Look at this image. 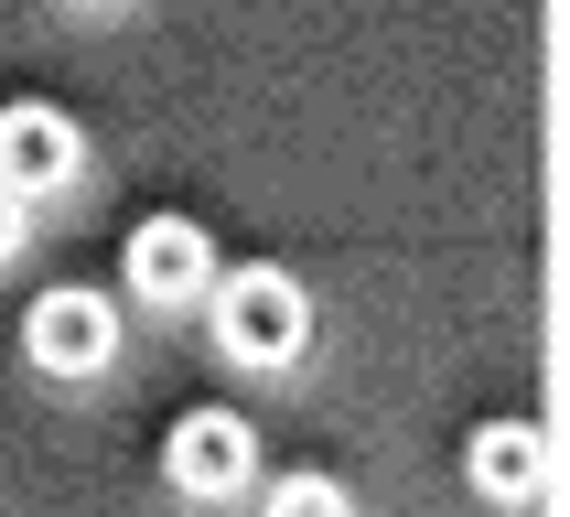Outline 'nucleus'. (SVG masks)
Returning a JSON list of instances; mask_svg holds the SVG:
<instances>
[{
	"instance_id": "obj_7",
	"label": "nucleus",
	"mask_w": 570,
	"mask_h": 517,
	"mask_svg": "<svg viewBox=\"0 0 570 517\" xmlns=\"http://www.w3.org/2000/svg\"><path fill=\"white\" fill-rule=\"evenodd\" d=\"M258 517H355V496L334 475H281L269 496H258Z\"/></svg>"
},
{
	"instance_id": "obj_3",
	"label": "nucleus",
	"mask_w": 570,
	"mask_h": 517,
	"mask_svg": "<svg viewBox=\"0 0 570 517\" xmlns=\"http://www.w3.org/2000/svg\"><path fill=\"white\" fill-rule=\"evenodd\" d=\"M161 475H173V496H194V507H226V496L258 475V431L237 410H184L173 442H161Z\"/></svg>"
},
{
	"instance_id": "obj_2",
	"label": "nucleus",
	"mask_w": 570,
	"mask_h": 517,
	"mask_svg": "<svg viewBox=\"0 0 570 517\" xmlns=\"http://www.w3.org/2000/svg\"><path fill=\"white\" fill-rule=\"evenodd\" d=\"M22 355L43 367V378H97V367L119 355V302H108V291H87V281L43 291V302L22 313Z\"/></svg>"
},
{
	"instance_id": "obj_8",
	"label": "nucleus",
	"mask_w": 570,
	"mask_h": 517,
	"mask_svg": "<svg viewBox=\"0 0 570 517\" xmlns=\"http://www.w3.org/2000/svg\"><path fill=\"white\" fill-rule=\"evenodd\" d=\"M0 258H22V205L0 194Z\"/></svg>"
},
{
	"instance_id": "obj_4",
	"label": "nucleus",
	"mask_w": 570,
	"mask_h": 517,
	"mask_svg": "<svg viewBox=\"0 0 570 517\" xmlns=\"http://www.w3.org/2000/svg\"><path fill=\"white\" fill-rule=\"evenodd\" d=\"M119 270H129V291H140L151 313H184V302L216 291V237H205L194 216H140Z\"/></svg>"
},
{
	"instance_id": "obj_6",
	"label": "nucleus",
	"mask_w": 570,
	"mask_h": 517,
	"mask_svg": "<svg viewBox=\"0 0 570 517\" xmlns=\"http://www.w3.org/2000/svg\"><path fill=\"white\" fill-rule=\"evenodd\" d=\"M463 475H474L484 507H528L549 485V431L539 420H484L474 442H463Z\"/></svg>"
},
{
	"instance_id": "obj_5",
	"label": "nucleus",
	"mask_w": 570,
	"mask_h": 517,
	"mask_svg": "<svg viewBox=\"0 0 570 517\" xmlns=\"http://www.w3.org/2000/svg\"><path fill=\"white\" fill-rule=\"evenodd\" d=\"M87 173V140H76V119L65 108H0V194L11 205H43V194H65Z\"/></svg>"
},
{
	"instance_id": "obj_1",
	"label": "nucleus",
	"mask_w": 570,
	"mask_h": 517,
	"mask_svg": "<svg viewBox=\"0 0 570 517\" xmlns=\"http://www.w3.org/2000/svg\"><path fill=\"white\" fill-rule=\"evenodd\" d=\"M216 345L237 367H302L313 345V291L291 281V270H216Z\"/></svg>"
}]
</instances>
